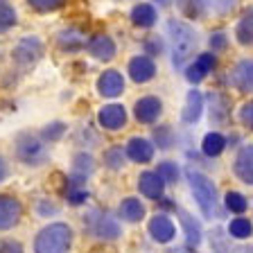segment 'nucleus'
Instances as JSON below:
<instances>
[{"mask_svg": "<svg viewBox=\"0 0 253 253\" xmlns=\"http://www.w3.org/2000/svg\"><path fill=\"white\" fill-rule=\"evenodd\" d=\"M75 233L68 224L52 221L43 226L34 237V253H68L73 249Z\"/></svg>", "mask_w": 253, "mask_h": 253, "instance_id": "obj_1", "label": "nucleus"}, {"mask_svg": "<svg viewBox=\"0 0 253 253\" xmlns=\"http://www.w3.org/2000/svg\"><path fill=\"white\" fill-rule=\"evenodd\" d=\"M168 32L169 39H172V66L174 68H183L185 61L195 54L199 37L188 23L176 21V18H172L168 23Z\"/></svg>", "mask_w": 253, "mask_h": 253, "instance_id": "obj_2", "label": "nucleus"}, {"mask_svg": "<svg viewBox=\"0 0 253 253\" xmlns=\"http://www.w3.org/2000/svg\"><path fill=\"white\" fill-rule=\"evenodd\" d=\"M185 179L190 183V190L195 195L197 204H199L201 212H204L206 219H212L215 217V211H217V188L204 172L195 168H188L185 169Z\"/></svg>", "mask_w": 253, "mask_h": 253, "instance_id": "obj_3", "label": "nucleus"}, {"mask_svg": "<svg viewBox=\"0 0 253 253\" xmlns=\"http://www.w3.org/2000/svg\"><path fill=\"white\" fill-rule=\"evenodd\" d=\"M16 156H18V161H23L25 165H41L47 161V152H45V145H43L41 138L32 136L30 131H23L16 136Z\"/></svg>", "mask_w": 253, "mask_h": 253, "instance_id": "obj_4", "label": "nucleus"}, {"mask_svg": "<svg viewBox=\"0 0 253 253\" xmlns=\"http://www.w3.org/2000/svg\"><path fill=\"white\" fill-rule=\"evenodd\" d=\"M84 226L88 228L90 235H95L97 240H104V242H111V240H118L122 235V228L109 212L102 211H90L88 215L84 217Z\"/></svg>", "mask_w": 253, "mask_h": 253, "instance_id": "obj_5", "label": "nucleus"}, {"mask_svg": "<svg viewBox=\"0 0 253 253\" xmlns=\"http://www.w3.org/2000/svg\"><path fill=\"white\" fill-rule=\"evenodd\" d=\"M14 61L18 66H32V63H37L39 59L43 57V43L39 37H23L21 41L16 43L14 52H11Z\"/></svg>", "mask_w": 253, "mask_h": 253, "instance_id": "obj_6", "label": "nucleus"}, {"mask_svg": "<svg viewBox=\"0 0 253 253\" xmlns=\"http://www.w3.org/2000/svg\"><path fill=\"white\" fill-rule=\"evenodd\" d=\"M161 113H163V102L154 97V95L140 97L136 102V106H133V116H136V120L140 125H154L161 118Z\"/></svg>", "mask_w": 253, "mask_h": 253, "instance_id": "obj_7", "label": "nucleus"}, {"mask_svg": "<svg viewBox=\"0 0 253 253\" xmlns=\"http://www.w3.org/2000/svg\"><path fill=\"white\" fill-rule=\"evenodd\" d=\"M23 217L21 201L11 195H0V231L14 228Z\"/></svg>", "mask_w": 253, "mask_h": 253, "instance_id": "obj_8", "label": "nucleus"}, {"mask_svg": "<svg viewBox=\"0 0 253 253\" xmlns=\"http://www.w3.org/2000/svg\"><path fill=\"white\" fill-rule=\"evenodd\" d=\"M147 231H149V235H152L154 242H158V244L172 242L174 235H176V226H174V221L169 219L168 215H163V212H158V215H154L152 219H149Z\"/></svg>", "mask_w": 253, "mask_h": 253, "instance_id": "obj_9", "label": "nucleus"}, {"mask_svg": "<svg viewBox=\"0 0 253 253\" xmlns=\"http://www.w3.org/2000/svg\"><path fill=\"white\" fill-rule=\"evenodd\" d=\"M215 68H217V57L215 54L212 52H201L199 57L195 59V63L185 68V79H188L190 84H199V82H204L206 75L212 73Z\"/></svg>", "mask_w": 253, "mask_h": 253, "instance_id": "obj_10", "label": "nucleus"}, {"mask_svg": "<svg viewBox=\"0 0 253 253\" xmlns=\"http://www.w3.org/2000/svg\"><path fill=\"white\" fill-rule=\"evenodd\" d=\"M97 122L109 131H118L126 125V109L122 104H106L97 113Z\"/></svg>", "mask_w": 253, "mask_h": 253, "instance_id": "obj_11", "label": "nucleus"}, {"mask_svg": "<svg viewBox=\"0 0 253 253\" xmlns=\"http://www.w3.org/2000/svg\"><path fill=\"white\" fill-rule=\"evenodd\" d=\"M122 90H125V77H122V73H118V70H104L100 75V79H97V93L102 97L113 100V97L122 95Z\"/></svg>", "mask_w": 253, "mask_h": 253, "instance_id": "obj_12", "label": "nucleus"}, {"mask_svg": "<svg viewBox=\"0 0 253 253\" xmlns=\"http://www.w3.org/2000/svg\"><path fill=\"white\" fill-rule=\"evenodd\" d=\"M154 75H156V63L147 54H138V57H133L129 61V77L136 84H145V82L154 79Z\"/></svg>", "mask_w": 253, "mask_h": 253, "instance_id": "obj_13", "label": "nucleus"}, {"mask_svg": "<svg viewBox=\"0 0 253 253\" xmlns=\"http://www.w3.org/2000/svg\"><path fill=\"white\" fill-rule=\"evenodd\" d=\"M86 50H88L90 57L100 59V61H111L116 57V41L109 34H97L86 43Z\"/></svg>", "mask_w": 253, "mask_h": 253, "instance_id": "obj_14", "label": "nucleus"}, {"mask_svg": "<svg viewBox=\"0 0 253 253\" xmlns=\"http://www.w3.org/2000/svg\"><path fill=\"white\" fill-rule=\"evenodd\" d=\"M233 169H235L237 179L242 181V183H247V185L253 183V147L251 145L240 147V152L235 156V163H233Z\"/></svg>", "mask_w": 253, "mask_h": 253, "instance_id": "obj_15", "label": "nucleus"}, {"mask_svg": "<svg viewBox=\"0 0 253 253\" xmlns=\"http://www.w3.org/2000/svg\"><path fill=\"white\" fill-rule=\"evenodd\" d=\"M126 158H131L133 163H149L154 158V145L147 138H131L125 147Z\"/></svg>", "mask_w": 253, "mask_h": 253, "instance_id": "obj_16", "label": "nucleus"}, {"mask_svg": "<svg viewBox=\"0 0 253 253\" xmlns=\"http://www.w3.org/2000/svg\"><path fill=\"white\" fill-rule=\"evenodd\" d=\"M138 188H140V192L147 199H154V201L163 199L165 195V181L156 172H142L140 179H138Z\"/></svg>", "mask_w": 253, "mask_h": 253, "instance_id": "obj_17", "label": "nucleus"}, {"mask_svg": "<svg viewBox=\"0 0 253 253\" xmlns=\"http://www.w3.org/2000/svg\"><path fill=\"white\" fill-rule=\"evenodd\" d=\"M57 45L61 47L63 52H77V50L86 47V37H84V32L77 30V27H66V30L59 32Z\"/></svg>", "mask_w": 253, "mask_h": 253, "instance_id": "obj_18", "label": "nucleus"}, {"mask_svg": "<svg viewBox=\"0 0 253 253\" xmlns=\"http://www.w3.org/2000/svg\"><path fill=\"white\" fill-rule=\"evenodd\" d=\"M201 113H204V95L199 90H190L188 97H185V106H183V113H181V120L185 125H195L199 122Z\"/></svg>", "mask_w": 253, "mask_h": 253, "instance_id": "obj_19", "label": "nucleus"}, {"mask_svg": "<svg viewBox=\"0 0 253 253\" xmlns=\"http://www.w3.org/2000/svg\"><path fill=\"white\" fill-rule=\"evenodd\" d=\"M176 215H179L181 219V226H183V233H185V240H188L190 247H199L201 240H204V231H201V224L195 219V217L190 215L188 211H176Z\"/></svg>", "mask_w": 253, "mask_h": 253, "instance_id": "obj_20", "label": "nucleus"}, {"mask_svg": "<svg viewBox=\"0 0 253 253\" xmlns=\"http://www.w3.org/2000/svg\"><path fill=\"white\" fill-rule=\"evenodd\" d=\"M156 7L149 5V2H140L131 9V23L136 27H142V30H149V27L156 25Z\"/></svg>", "mask_w": 253, "mask_h": 253, "instance_id": "obj_21", "label": "nucleus"}, {"mask_svg": "<svg viewBox=\"0 0 253 253\" xmlns=\"http://www.w3.org/2000/svg\"><path fill=\"white\" fill-rule=\"evenodd\" d=\"M145 204H142L140 199H136V197H126V199H122L120 204V217L125 221H129V224H136V221H140L142 217H145Z\"/></svg>", "mask_w": 253, "mask_h": 253, "instance_id": "obj_22", "label": "nucleus"}, {"mask_svg": "<svg viewBox=\"0 0 253 253\" xmlns=\"http://www.w3.org/2000/svg\"><path fill=\"white\" fill-rule=\"evenodd\" d=\"M251 73H253V66H251V59H242V61L235 66L233 70V84L242 93H251Z\"/></svg>", "mask_w": 253, "mask_h": 253, "instance_id": "obj_23", "label": "nucleus"}, {"mask_svg": "<svg viewBox=\"0 0 253 253\" xmlns=\"http://www.w3.org/2000/svg\"><path fill=\"white\" fill-rule=\"evenodd\" d=\"M224 149H226V138L221 136L219 131L206 133L204 142H201V152H204V156L215 158V156H219Z\"/></svg>", "mask_w": 253, "mask_h": 253, "instance_id": "obj_24", "label": "nucleus"}, {"mask_svg": "<svg viewBox=\"0 0 253 253\" xmlns=\"http://www.w3.org/2000/svg\"><path fill=\"white\" fill-rule=\"evenodd\" d=\"M104 165L109 169H122L126 165V154L122 145H113L111 149H106L104 154Z\"/></svg>", "mask_w": 253, "mask_h": 253, "instance_id": "obj_25", "label": "nucleus"}, {"mask_svg": "<svg viewBox=\"0 0 253 253\" xmlns=\"http://www.w3.org/2000/svg\"><path fill=\"white\" fill-rule=\"evenodd\" d=\"M18 21V14H16L14 5L9 0H0V32H7L16 25Z\"/></svg>", "mask_w": 253, "mask_h": 253, "instance_id": "obj_26", "label": "nucleus"}, {"mask_svg": "<svg viewBox=\"0 0 253 253\" xmlns=\"http://www.w3.org/2000/svg\"><path fill=\"white\" fill-rule=\"evenodd\" d=\"M208 100H211V118L215 122H221L226 118V111H228V102L224 95L219 93H211L208 95Z\"/></svg>", "mask_w": 253, "mask_h": 253, "instance_id": "obj_27", "label": "nucleus"}, {"mask_svg": "<svg viewBox=\"0 0 253 253\" xmlns=\"http://www.w3.org/2000/svg\"><path fill=\"white\" fill-rule=\"evenodd\" d=\"M251 27H253V16H251V9H249L240 18V23H237V41L242 43V45H251V41H253Z\"/></svg>", "mask_w": 253, "mask_h": 253, "instance_id": "obj_28", "label": "nucleus"}, {"mask_svg": "<svg viewBox=\"0 0 253 253\" xmlns=\"http://www.w3.org/2000/svg\"><path fill=\"white\" fill-rule=\"evenodd\" d=\"M73 172L84 174V176H90V174L95 172L93 156H90V154H86V152H79L77 156H75V161H73Z\"/></svg>", "mask_w": 253, "mask_h": 253, "instance_id": "obj_29", "label": "nucleus"}, {"mask_svg": "<svg viewBox=\"0 0 253 253\" xmlns=\"http://www.w3.org/2000/svg\"><path fill=\"white\" fill-rule=\"evenodd\" d=\"M224 204H226V211L235 212V215H242V212L249 208L247 197L240 195V192H226V197H224Z\"/></svg>", "mask_w": 253, "mask_h": 253, "instance_id": "obj_30", "label": "nucleus"}, {"mask_svg": "<svg viewBox=\"0 0 253 253\" xmlns=\"http://www.w3.org/2000/svg\"><path fill=\"white\" fill-rule=\"evenodd\" d=\"M228 235H233L235 240H247L251 235V221L247 217H237L228 224Z\"/></svg>", "mask_w": 253, "mask_h": 253, "instance_id": "obj_31", "label": "nucleus"}, {"mask_svg": "<svg viewBox=\"0 0 253 253\" xmlns=\"http://www.w3.org/2000/svg\"><path fill=\"white\" fill-rule=\"evenodd\" d=\"M179 7L190 18H199L208 11V0H179Z\"/></svg>", "mask_w": 253, "mask_h": 253, "instance_id": "obj_32", "label": "nucleus"}, {"mask_svg": "<svg viewBox=\"0 0 253 253\" xmlns=\"http://www.w3.org/2000/svg\"><path fill=\"white\" fill-rule=\"evenodd\" d=\"M156 174L165 181V183H176V181H179V176H181L179 165L172 163V161H163V163H158Z\"/></svg>", "mask_w": 253, "mask_h": 253, "instance_id": "obj_33", "label": "nucleus"}, {"mask_svg": "<svg viewBox=\"0 0 253 253\" xmlns=\"http://www.w3.org/2000/svg\"><path fill=\"white\" fill-rule=\"evenodd\" d=\"M154 142L158 145V149H169L174 145V131L172 126L163 125V126H156L154 129Z\"/></svg>", "mask_w": 253, "mask_h": 253, "instance_id": "obj_34", "label": "nucleus"}, {"mask_svg": "<svg viewBox=\"0 0 253 253\" xmlns=\"http://www.w3.org/2000/svg\"><path fill=\"white\" fill-rule=\"evenodd\" d=\"M63 133H66V125H63V122H50V125L43 126L41 138L47 142H57L63 138Z\"/></svg>", "mask_w": 253, "mask_h": 253, "instance_id": "obj_35", "label": "nucleus"}, {"mask_svg": "<svg viewBox=\"0 0 253 253\" xmlns=\"http://www.w3.org/2000/svg\"><path fill=\"white\" fill-rule=\"evenodd\" d=\"M32 9L41 11V14H47V11H57L66 5V0H27Z\"/></svg>", "mask_w": 253, "mask_h": 253, "instance_id": "obj_36", "label": "nucleus"}, {"mask_svg": "<svg viewBox=\"0 0 253 253\" xmlns=\"http://www.w3.org/2000/svg\"><path fill=\"white\" fill-rule=\"evenodd\" d=\"M88 190L86 188H66V199H68V204L70 206H82V204H86L88 201Z\"/></svg>", "mask_w": 253, "mask_h": 253, "instance_id": "obj_37", "label": "nucleus"}, {"mask_svg": "<svg viewBox=\"0 0 253 253\" xmlns=\"http://www.w3.org/2000/svg\"><path fill=\"white\" fill-rule=\"evenodd\" d=\"M235 5L237 0H208V9L217 11V14H228Z\"/></svg>", "mask_w": 253, "mask_h": 253, "instance_id": "obj_38", "label": "nucleus"}, {"mask_svg": "<svg viewBox=\"0 0 253 253\" xmlns=\"http://www.w3.org/2000/svg\"><path fill=\"white\" fill-rule=\"evenodd\" d=\"M145 50H147V57H156V54H161L165 50L163 39H158V37L147 39V41H145Z\"/></svg>", "mask_w": 253, "mask_h": 253, "instance_id": "obj_39", "label": "nucleus"}, {"mask_svg": "<svg viewBox=\"0 0 253 253\" xmlns=\"http://www.w3.org/2000/svg\"><path fill=\"white\" fill-rule=\"evenodd\" d=\"M37 211H39V215L41 217H52V215H57L59 212V206L54 204V201H50V199H41L39 201V206H37Z\"/></svg>", "mask_w": 253, "mask_h": 253, "instance_id": "obj_40", "label": "nucleus"}, {"mask_svg": "<svg viewBox=\"0 0 253 253\" xmlns=\"http://www.w3.org/2000/svg\"><path fill=\"white\" fill-rule=\"evenodd\" d=\"M0 253H23V244L16 240H0Z\"/></svg>", "mask_w": 253, "mask_h": 253, "instance_id": "obj_41", "label": "nucleus"}, {"mask_svg": "<svg viewBox=\"0 0 253 253\" xmlns=\"http://www.w3.org/2000/svg\"><path fill=\"white\" fill-rule=\"evenodd\" d=\"M226 45H228V39H226L224 32H215V34L211 37V47L212 50H226Z\"/></svg>", "mask_w": 253, "mask_h": 253, "instance_id": "obj_42", "label": "nucleus"}, {"mask_svg": "<svg viewBox=\"0 0 253 253\" xmlns=\"http://www.w3.org/2000/svg\"><path fill=\"white\" fill-rule=\"evenodd\" d=\"M240 120H242V125H247V126L253 125V104L251 102L242 104V109H240Z\"/></svg>", "mask_w": 253, "mask_h": 253, "instance_id": "obj_43", "label": "nucleus"}, {"mask_svg": "<svg viewBox=\"0 0 253 253\" xmlns=\"http://www.w3.org/2000/svg\"><path fill=\"white\" fill-rule=\"evenodd\" d=\"M7 174H9V168H7V161L0 156V181L7 179Z\"/></svg>", "mask_w": 253, "mask_h": 253, "instance_id": "obj_44", "label": "nucleus"}, {"mask_svg": "<svg viewBox=\"0 0 253 253\" xmlns=\"http://www.w3.org/2000/svg\"><path fill=\"white\" fill-rule=\"evenodd\" d=\"M156 2H158V5H165V2H168V0H156Z\"/></svg>", "mask_w": 253, "mask_h": 253, "instance_id": "obj_45", "label": "nucleus"}]
</instances>
